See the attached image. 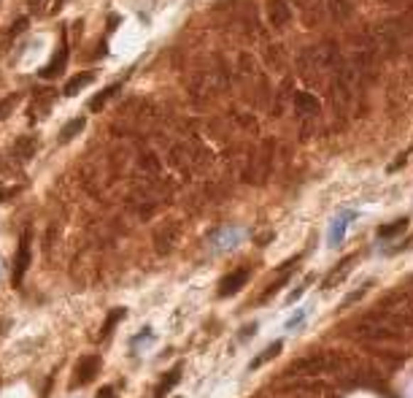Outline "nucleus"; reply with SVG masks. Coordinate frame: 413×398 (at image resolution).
Wrapping results in <instances>:
<instances>
[{
  "mask_svg": "<svg viewBox=\"0 0 413 398\" xmlns=\"http://www.w3.org/2000/svg\"><path fill=\"white\" fill-rule=\"evenodd\" d=\"M65 66H68V38H65V33H63V38H60V46H57V52H54L52 63L38 70L41 79H57V76L65 70Z\"/></svg>",
  "mask_w": 413,
  "mask_h": 398,
  "instance_id": "4",
  "label": "nucleus"
},
{
  "mask_svg": "<svg viewBox=\"0 0 413 398\" xmlns=\"http://www.w3.org/2000/svg\"><path fill=\"white\" fill-rule=\"evenodd\" d=\"M95 79H97V73H95V70H84V73L73 76V79H70V82L65 84V90H63V93H65L68 98L79 95L81 90H84V87H90V84H92Z\"/></svg>",
  "mask_w": 413,
  "mask_h": 398,
  "instance_id": "6",
  "label": "nucleus"
},
{
  "mask_svg": "<svg viewBox=\"0 0 413 398\" xmlns=\"http://www.w3.org/2000/svg\"><path fill=\"white\" fill-rule=\"evenodd\" d=\"M249 282V268H240V271H230V274L219 282V298H230L235 295L243 285Z\"/></svg>",
  "mask_w": 413,
  "mask_h": 398,
  "instance_id": "5",
  "label": "nucleus"
},
{
  "mask_svg": "<svg viewBox=\"0 0 413 398\" xmlns=\"http://www.w3.org/2000/svg\"><path fill=\"white\" fill-rule=\"evenodd\" d=\"M63 3H65V0H52V9H49V14H57V11L63 9Z\"/></svg>",
  "mask_w": 413,
  "mask_h": 398,
  "instance_id": "19",
  "label": "nucleus"
},
{
  "mask_svg": "<svg viewBox=\"0 0 413 398\" xmlns=\"http://www.w3.org/2000/svg\"><path fill=\"white\" fill-rule=\"evenodd\" d=\"M360 214L354 211V209H348V211H340L333 222H330V234H327V241H330V247H340V241L346 239L348 228H351V222L357 220Z\"/></svg>",
  "mask_w": 413,
  "mask_h": 398,
  "instance_id": "2",
  "label": "nucleus"
},
{
  "mask_svg": "<svg viewBox=\"0 0 413 398\" xmlns=\"http://www.w3.org/2000/svg\"><path fill=\"white\" fill-rule=\"evenodd\" d=\"M119 87H122V84H111V87H106V90H103V93H100L97 98H92V103H90V111H100V109H103L108 100H111V98L119 93Z\"/></svg>",
  "mask_w": 413,
  "mask_h": 398,
  "instance_id": "10",
  "label": "nucleus"
},
{
  "mask_svg": "<svg viewBox=\"0 0 413 398\" xmlns=\"http://www.w3.org/2000/svg\"><path fill=\"white\" fill-rule=\"evenodd\" d=\"M27 3H30V11L33 14H43V9L52 6V0H27Z\"/></svg>",
  "mask_w": 413,
  "mask_h": 398,
  "instance_id": "15",
  "label": "nucleus"
},
{
  "mask_svg": "<svg viewBox=\"0 0 413 398\" xmlns=\"http://www.w3.org/2000/svg\"><path fill=\"white\" fill-rule=\"evenodd\" d=\"M16 187H0V201H6V198H11V195H16Z\"/></svg>",
  "mask_w": 413,
  "mask_h": 398,
  "instance_id": "17",
  "label": "nucleus"
},
{
  "mask_svg": "<svg viewBox=\"0 0 413 398\" xmlns=\"http://www.w3.org/2000/svg\"><path fill=\"white\" fill-rule=\"evenodd\" d=\"M97 398H114V387H111V384L100 387V390H97Z\"/></svg>",
  "mask_w": 413,
  "mask_h": 398,
  "instance_id": "18",
  "label": "nucleus"
},
{
  "mask_svg": "<svg viewBox=\"0 0 413 398\" xmlns=\"http://www.w3.org/2000/svg\"><path fill=\"white\" fill-rule=\"evenodd\" d=\"M27 28V16H22V19H16V22H14V36H16V33H22V30Z\"/></svg>",
  "mask_w": 413,
  "mask_h": 398,
  "instance_id": "16",
  "label": "nucleus"
},
{
  "mask_svg": "<svg viewBox=\"0 0 413 398\" xmlns=\"http://www.w3.org/2000/svg\"><path fill=\"white\" fill-rule=\"evenodd\" d=\"M405 225H408V220H397V225H387V228H381V231H378V236H381V239H392V236H397L400 234V231H405Z\"/></svg>",
  "mask_w": 413,
  "mask_h": 398,
  "instance_id": "14",
  "label": "nucleus"
},
{
  "mask_svg": "<svg viewBox=\"0 0 413 398\" xmlns=\"http://www.w3.org/2000/svg\"><path fill=\"white\" fill-rule=\"evenodd\" d=\"M33 152H36V141H33V138L22 136L16 144H14V155H16L19 160H30V157H33Z\"/></svg>",
  "mask_w": 413,
  "mask_h": 398,
  "instance_id": "9",
  "label": "nucleus"
},
{
  "mask_svg": "<svg viewBox=\"0 0 413 398\" xmlns=\"http://www.w3.org/2000/svg\"><path fill=\"white\" fill-rule=\"evenodd\" d=\"M76 377H73V387H81V384L92 382L95 377L100 374V357L97 355H84L76 363V371H73Z\"/></svg>",
  "mask_w": 413,
  "mask_h": 398,
  "instance_id": "3",
  "label": "nucleus"
},
{
  "mask_svg": "<svg viewBox=\"0 0 413 398\" xmlns=\"http://www.w3.org/2000/svg\"><path fill=\"white\" fill-rule=\"evenodd\" d=\"M122 317H124V309H114V312H111V317H106L103 330H100V339H106V336H111V333H114V328H117V323H119Z\"/></svg>",
  "mask_w": 413,
  "mask_h": 398,
  "instance_id": "12",
  "label": "nucleus"
},
{
  "mask_svg": "<svg viewBox=\"0 0 413 398\" xmlns=\"http://www.w3.org/2000/svg\"><path fill=\"white\" fill-rule=\"evenodd\" d=\"M30 239H33V234H30V228H27L25 234H22V239H19L16 261H14V276H11L14 288H19L27 274V266H30Z\"/></svg>",
  "mask_w": 413,
  "mask_h": 398,
  "instance_id": "1",
  "label": "nucleus"
},
{
  "mask_svg": "<svg viewBox=\"0 0 413 398\" xmlns=\"http://www.w3.org/2000/svg\"><path fill=\"white\" fill-rule=\"evenodd\" d=\"M178 379H181V366H176L173 371H168V374H165V379H162V382L157 384V390H154V398H165V396H168V390H171V387H176V384H178Z\"/></svg>",
  "mask_w": 413,
  "mask_h": 398,
  "instance_id": "7",
  "label": "nucleus"
},
{
  "mask_svg": "<svg viewBox=\"0 0 413 398\" xmlns=\"http://www.w3.org/2000/svg\"><path fill=\"white\" fill-rule=\"evenodd\" d=\"M308 315H311V309H300V312H294V317L286 320V330H294L297 325H303V323L308 320Z\"/></svg>",
  "mask_w": 413,
  "mask_h": 398,
  "instance_id": "13",
  "label": "nucleus"
},
{
  "mask_svg": "<svg viewBox=\"0 0 413 398\" xmlns=\"http://www.w3.org/2000/svg\"><path fill=\"white\" fill-rule=\"evenodd\" d=\"M281 350H284V342H273V344H270V347H267V350H265V352H262V355H259V357H254L252 363H249V369L254 371V369H259V366H265L267 360H273V357L279 355Z\"/></svg>",
  "mask_w": 413,
  "mask_h": 398,
  "instance_id": "8",
  "label": "nucleus"
},
{
  "mask_svg": "<svg viewBox=\"0 0 413 398\" xmlns=\"http://www.w3.org/2000/svg\"><path fill=\"white\" fill-rule=\"evenodd\" d=\"M84 125H87V120L84 117H79V120H73V122H68L63 130H60V144H68L70 138L76 136L79 130H84Z\"/></svg>",
  "mask_w": 413,
  "mask_h": 398,
  "instance_id": "11",
  "label": "nucleus"
}]
</instances>
